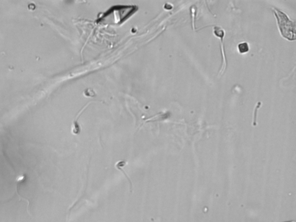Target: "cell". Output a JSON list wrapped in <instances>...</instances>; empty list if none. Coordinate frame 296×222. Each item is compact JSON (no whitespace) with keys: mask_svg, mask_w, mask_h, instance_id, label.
Here are the masks:
<instances>
[{"mask_svg":"<svg viewBox=\"0 0 296 222\" xmlns=\"http://www.w3.org/2000/svg\"><path fill=\"white\" fill-rule=\"evenodd\" d=\"M274 14L277 19L279 28L282 36L289 40H296V23L293 22L283 12L277 9H274Z\"/></svg>","mask_w":296,"mask_h":222,"instance_id":"6da1fadb","label":"cell"},{"mask_svg":"<svg viewBox=\"0 0 296 222\" xmlns=\"http://www.w3.org/2000/svg\"><path fill=\"white\" fill-rule=\"evenodd\" d=\"M238 48L239 52L241 53H247L249 50V46L247 42H242L239 44L238 46Z\"/></svg>","mask_w":296,"mask_h":222,"instance_id":"7a4b0ae2","label":"cell"}]
</instances>
